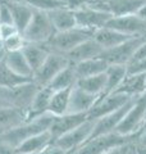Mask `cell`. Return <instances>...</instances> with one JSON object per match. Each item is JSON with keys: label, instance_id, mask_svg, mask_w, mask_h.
Masks as SVG:
<instances>
[{"label": "cell", "instance_id": "b9f144b4", "mask_svg": "<svg viewBox=\"0 0 146 154\" xmlns=\"http://www.w3.org/2000/svg\"><path fill=\"white\" fill-rule=\"evenodd\" d=\"M137 145H146V130L141 131L138 140H137Z\"/></svg>", "mask_w": 146, "mask_h": 154}, {"label": "cell", "instance_id": "52a82bcc", "mask_svg": "<svg viewBox=\"0 0 146 154\" xmlns=\"http://www.w3.org/2000/svg\"><path fill=\"white\" fill-rule=\"evenodd\" d=\"M71 64L69 59L64 54H59V53L50 51L44 63L40 66L35 73L32 76V80L40 86V88H45L51 82V80Z\"/></svg>", "mask_w": 146, "mask_h": 154}, {"label": "cell", "instance_id": "f546056e", "mask_svg": "<svg viewBox=\"0 0 146 154\" xmlns=\"http://www.w3.org/2000/svg\"><path fill=\"white\" fill-rule=\"evenodd\" d=\"M105 72L96 76H91V77H85V79H80L77 80L76 86H78L80 89L87 91L92 95H97L101 96L105 91Z\"/></svg>", "mask_w": 146, "mask_h": 154}, {"label": "cell", "instance_id": "bcb514c9", "mask_svg": "<svg viewBox=\"0 0 146 154\" xmlns=\"http://www.w3.org/2000/svg\"><path fill=\"white\" fill-rule=\"evenodd\" d=\"M77 150L78 149H71V150H65L64 154H77Z\"/></svg>", "mask_w": 146, "mask_h": 154}, {"label": "cell", "instance_id": "484cf974", "mask_svg": "<svg viewBox=\"0 0 146 154\" xmlns=\"http://www.w3.org/2000/svg\"><path fill=\"white\" fill-rule=\"evenodd\" d=\"M22 53L26 60L30 64L32 72H35L40 68V66L44 63V60L46 59L49 55V49L45 46V44H32V42H27L24 48L22 49Z\"/></svg>", "mask_w": 146, "mask_h": 154}, {"label": "cell", "instance_id": "603a6c76", "mask_svg": "<svg viewBox=\"0 0 146 154\" xmlns=\"http://www.w3.org/2000/svg\"><path fill=\"white\" fill-rule=\"evenodd\" d=\"M92 37H94V40L97 42V44H100L104 48V50H106V49H111V48L122 44V42L126 41L127 38L135 37V36L124 35V33L117 31L114 28L104 26V27L99 28V30H96L94 32V36Z\"/></svg>", "mask_w": 146, "mask_h": 154}, {"label": "cell", "instance_id": "60d3db41", "mask_svg": "<svg viewBox=\"0 0 146 154\" xmlns=\"http://www.w3.org/2000/svg\"><path fill=\"white\" fill-rule=\"evenodd\" d=\"M0 154H17L16 149L0 140Z\"/></svg>", "mask_w": 146, "mask_h": 154}, {"label": "cell", "instance_id": "277c9868", "mask_svg": "<svg viewBox=\"0 0 146 154\" xmlns=\"http://www.w3.org/2000/svg\"><path fill=\"white\" fill-rule=\"evenodd\" d=\"M38 89L40 86L31 80L14 88H0V98L8 107L22 109L26 112Z\"/></svg>", "mask_w": 146, "mask_h": 154}, {"label": "cell", "instance_id": "3957f363", "mask_svg": "<svg viewBox=\"0 0 146 154\" xmlns=\"http://www.w3.org/2000/svg\"><path fill=\"white\" fill-rule=\"evenodd\" d=\"M94 32L95 31L76 26L71 30L55 32L53 37L45 44V46L49 49V51H54L65 55L71 50L75 49L76 46H78L84 41L91 38L94 36Z\"/></svg>", "mask_w": 146, "mask_h": 154}, {"label": "cell", "instance_id": "2e32d148", "mask_svg": "<svg viewBox=\"0 0 146 154\" xmlns=\"http://www.w3.org/2000/svg\"><path fill=\"white\" fill-rule=\"evenodd\" d=\"M104 51V48L100 44L94 40V37L89 38V40L84 41L78 46H76L73 50H71L65 57L69 59L71 64L73 63H78V62L91 59V58H97L101 55V53Z\"/></svg>", "mask_w": 146, "mask_h": 154}, {"label": "cell", "instance_id": "cb8c5ba5", "mask_svg": "<svg viewBox=\"0 0 146 154\" xmlns=\"http://www.w3.org/2000/svg\"><path fill=\"white\" fill-rule=\"evenodd\" d=\"M53 143V137L49 131L33 135L16 149L17 154H40L47 145Z\"/></svg>", "mask_w": 146, "mask_h": 154}, {"label": "cell", "instance_id": "4dcf8cb0", "mask_svg": "<svg viewBox=\"0 0 146 154\" xmlns=\"http://www.w3.org/2000/svg\"><path fill=\"white\" fill-rule=\"evenodd\" d=\"M71 90H59V91H53L50 104H49V113L53 116H62L68 112V105H69V96Z\"/></svg>", "mask_w": 146, "mask_h": 154}, {"label": "cell", "instance_id": "83f0119b", "mask_svg": "<svg viewBox=\"0 0 146 154\" xmlns=\"http://www.w3.org/2000/svg\"><path fill=\"white\" fill-rule=\"evenodd\" d=\"M127 66L126 64H109L105 71V91L103 95L114 93L118 89V86L122 84L124 77L127 76Z\"/></svg>", "mask_w": 146, "mask_h": 154}, {"label": "cell", "instance_id": "9c48e42d", "mask_svg": "<svg viewBox=\"0 0 146 154\" xmlns=\"http://www.w3.org/2000/svg\"><path fill=\"white\" fill-rule=\"evenodd\" d=\"M94 123H95V121L87 119V121H85L82 125H80L78 127L73 128L72 131L62 135L60 137H58L56 140H54L53 143H55L63 150L78 149L91 137L92 131H94Z\"/></svg>", "mask_w": 146, "mask_h": 154}, {"label": "cell", "instance_id": "1f68e13d", "mask_svg": "<svg viewBox=\"0 0 146 154\" xmlns=\"http://www.w3.org/2000/svg\"><path fill=\"white\" fill-rule=\"evenodd\" d=\"M31 80L32 79H27V77L19 76L16 72H13L4 62V58L0 60V88H14V86L28 82Z\"/></svg>", "mask_w": 146, "mask_h": 154}, {"label": "cell", "instance_id": "f1b7e54d", "mask_svg": "<svg viewBox=\"0 0 146 154\" xmlns=\"http://www.w3.org/2000/svg\"><path fill=\"white\" fill-rule=\"evenodd\" d=\"M76 84H77V77L75 73V69H73V66L69 64L51 80V82L47 85V88H50L53 91H59V90L72 89L73 86H76Z\"/></svg>", "mask_w": 146, "mask_h": 154}, {"label": "cell", "instance_id": "d6a6232c", "mask_svg": "<svg viewBox=\"0 0 146 154\" xmlns=\"http://www.w3.org/2000/svg\"><path fill=\"white\" fill-rule=\"evenodd\" d=\"M3 44V50L5 53H12V51H21L24 45L27 44L26 38L23 37V35L21 32L16 33V35H13L8 38H4L2 41Z\"/></svg>", "mask_w": 146, "mask_h": 154}, {"label": "cell", "instance_id": "f5cc1de1", "mask_svg": "<svg viewBox=\"0 0 146 154\" xmlns=\"http://www.w3.org/2000/svg\"><path fill=\"white\" fill-rule=\"evenodd\" d=\"M133 154H136V150H135V153H133Z\"/></svg>", "mask_w": 146, "mask_h": 154}, {"label": "cell", "instance_id": "f35d334b", "mask_svg": "<svg viewBox=\"0 0 146 154\" xmlns=\"http://www.w3.org/2000/svg\"><path fill=\"white\" fill-rule=\"evenodd\" d=\"M87 4H89L87 0H64V5L73 12L80 11V9L86 7Z\"/></svg>", "mask_w": 146, "mask_h": 154}, {"label": "cell", "instance_id": "44dd1931", "mask_svg": "<svg viewBox=\"0 0 146 154\" xmlns=\"http://www.w3.org/2000/svg\"><path fill=\"white\" fill-rule=\"evenodd\" d=\"M72 66H73V69H75L77 80H80V79H85V77H91V76L104 73L109 64L103 58L97 57V58H91V59L78 62V63H73Z\"/></svg>", "mask_w": 146, "mask_h": 154}, {"label": "cell", "instance_id": "6da1fadb", "mask_svg": "<svg viewBox=\"0 0 146 154\" xmlns=\"http://www.w3.org/2000/svg\"><path fill=\"white\" fill-rule=\"evenodd\" d=\"M54 117L55 116H53L51 113L47 112L35 119L26 121L22 125L17 126L16 128L0 135V140L8 144V145H11L12 148L17 149L23 141H26L27 139H30L33 135L49 131L53 121H54Z\"/></svg>", "mask_w": 146, "mask_h": 154}, {"label": "cell", "instance_id": "8d00e7d4", "mask_svg": "<svg viewBox=\"0 0 146 154\" xmlns=\"http://www.w3.org/2000/svg\"><path fill=\"white\" fill-rule=\"evenodd\" d=\"M136 144L137 143H129V144H124V145L117 146L114 149H110L104 154H133L136 150Z\"/></svg>", "mask_w": 146, "mask_h": 154}, {"label": "cell", "instance_id": "ee69618b", "mask_svg": "<svg viewBox=\"0 0 146 154\" xmlns=\"http://www.w3.org/2000/svg\"><path fill=\"white\" fill-rule=\"evenodd\" d=\"M137 14H138V16H140L141 18H142V19H145V21H146V4H145V5H144L142 8L140 9Z\"/></svg>", "mask_w": 146, "mask_h": 154}, {"label": "cell", "instance_id": "e575fe53", "mask_svg": "<svg viewBox=\"0 0 146 154\" xmlns=\"http://www.w3.org/2000/svg\"><path fill=\"white\" fill-rule=\"evenodd\" d=\"M0 25H13L12 12L7 0H0Z\"/></svg>", "mask_w": 146, "mask_h": 154}, {"label": "cell", "instance_id": "7402d4cb", "mask_svg": "<svg viewBox=\"0 0 146 154\" xmlns=\"http://www.w3.org/2000/svg\"><path fill=\"white\" fill-rule=\"evenodd\" d=\"M26 121L27 118H26V112L24 110L13 108V107L0 108V135L16 128L17 126L22 125Z\"/></svg>", "mask_w": 146, "mask_h": 154}, {"label": "cell", "instance_id": "5bb4252c", "mask_svg": "<svg viewBox=\"0 0 146 154\" xmlns=\"http://www.w3.org/2000/svg\"><path fill=\"white\" fill-rule=\"evenodd\" d=\"M87 114L86 113H65L62 116H55L54 121L50 126V132L53 141L60 137L62 135L72 131L73 128L78 127L85 121H87Z\"/></svg>", "mask_w": 146, "mask_h": 154}, {"label": "cell", "instance_id": "4fadbf2b", "mask_svg": "<svg viewBox=\"0 0 146 154\" xmlns=\"http://www.w3.org/2000/svg\"><path fill=\"white\" fill-rule=\"evenodd\" d=\"M133 99L135 98H132L127 104H124L123 107H120L119 109H117V110H114V112H111L109 114L104 116V117H100V118L95 119L94 131H92L91 137L97 136V135H104V134L114 132L115 130H117V127L120 125L122 119L124 118L126 113L128 112L129 107L132 105Z\"/></svg>", "mask_w": 146, "mask_h": 154}, {"label": "cell", "instance_id": "4316f807", "mask_svg": "<svg viewBox=\"0 0 146 154\" xmlns=\"http://www.w3.org/2000/svg\"><path fill=\"white\" fill-rule=\"evenodd\" d=\"M4 62L7 66L11 68L13 72H16L17 75L27 77V79H32L33 72L31 69L28 62L24 58L22 50L21 51H12V53H5L4 55Z\"/></svg>", "mask_w": 146, "mask_h": 154}, {"label": "cell", "instance_id": "5b68a950", "mask_svg": "<svg viewBox=\"0 0 146 154\" xmlns=\"http://www.w3.org/2000/svg\"><path fill=\"white\" fill-rule=\"evenodd\" d=\"M146 121V91L136 96L128 112L115 131L122 135H136L141 134V130Z\"/></svg>", "mask_w": 146, "mask_h": 154}, {"label": "cell", "instance_id": "681fc988", "mask_svg": "<svg viewBox=\"0 0 146 154\" xmlns=\"http://www.w3.org/2000/svg\"><path fill=\"white\" fill-rule=\"evenodd\" d=\"M0 50H3V44H2V41H0Z\"/></svg>", "mask_w": 146, "mask_h": 154}, {"label": "cell", "instance_id": "816d5d0a", "mask_svg": "<svg viewBox=\"0 0 146 154\" xmlns=\"http://www.w3.org/2000/svg\"><path fill=\"white\" fill-rule=\"evenodd\" d=\"M60 2H63V3H64V0H60Z\"/></svg>", "mask_w": 146, "mask_h": 154}, {"label": "cell", "instance_id": "ab89813d", "mask_svg": "<svg viewBox=\"0 0 146 154\" xmlns=\"http://www.w3.org/2000/svg\"><path fill=\"white\" fill-rule=\"evenodd\" d=\"M65 150H63L60 146H58L55 143H51L50 145H47L40 154H64Z\"/></svg>", "mask_w": 146, "mask_h": 154}, {"label": "cell", "instance_id": "ac0fdd59", "mask_svg": "<svg viewBox=\"0 0 146 154\" xmlns=\"http://www.w3.org/2000/svg\"><path fill=\"white\" fill-rule=\"evenodd\" d=\"M8 5L11 8L12 12V18H13V25L17 27L19 32H23L31 22L32 16H33V9L27 5L22 0H7Z\"/></svg>", "mask_w": 146, "mask_h": 154}, {"label": "cell", "instance_id": "7a4b0ae2", "mask_svg": "<svg viewBox=\"0 0 146 154\" xmlns=\"http://www.w3.org/2000/svg\"><path fill=\"white\" fill-rule=\"evenodd\" d=\"M140 134L136 135H122L119 132H109L104 135L90 137L84 145L78 148L77 154H104L110 149L124 145L129 143H137Z\"/></svg>", "mask_w": 146, "mask_h": 154}, {"label": "cell", "instance_id": "f6af8a7d", "mask_svg": "<svg viewBox=\"0 0 146 154\" xmlns=\"http://www.w3.org/2000/svg\"><path fill=\"white\" fill-rule=\"evenodd\" d=\"M89 2V4H91V5H95V4H101V3H105L106 0H87Z\"/></svg>", "mask_w": 146, "mask_h": 154}, {"label": "cell", "instance_id": "9a60e30c", "mask_svg": "<svg viewBox=\"0 0 146 154\" xmlns=\"http://www.w3.org/2000/svg\"><path fill=\"white\" fill-rule=\"evenodd\" d=\"M100 96L92 95L87 91L80 89L78 86H73L69 96V105H68L67 113H86L92 109Z\"/></svg>", "mask_w": 146, "mask_h": 154}, {"label": "cell", "instance_id": "7c38bea8", "mask_svg": "<svg viewBox=\"0 0 146 154\" xmlns=\"http://www.w3.org/2000/svg\"><path fill=\"white\" fill-rule=\"evenodd\" d=\"M105 26L128 36H146V21L138 14L111 17Z\"/></svg>", "mask_w": 146, "mask_h": 154}, {"label": "cell", "instance_id": "8992f818", "mask_svg": "<svg viewBox=\"0 0 146 154\" xmlns=\"http://www.w3.org/2000/svg\"><path fill=\"white\" fill-rule=\"evenodd\" d=\"M55 33L50 19L46 12L35 11L31 22L28 23L26 30L22 32L27 42L32 44H46Z\"/></svg>", "mask_w": 146, "mask_h": 154}, {"label": "cell", "instance_id": "7bdbcfd3", "mask_svg": "<svg viewBox=\"0 0 146 154\" xmlns=\"http://www.w3.org/2000/svg\"><path fill=\"white\" fill-rule=\"evenodd\" d=\"M136 154H146V145H137L136 144Z\"/></svg>", "mask_w": 146, "mask_h": 154}, {"label": "cell", "instance_id": "30bf717a", "mask_svg": "<svg viewBox=\"0 0 146 154\" xmlns=\"http://www.w3.org/2000/svg\"><path fill=\"white\" fill-rule=\"evenodd\" d=\"M76 16V25L78 27L86 28V30L96 31L99 28L104 27L108 23L109 19L113 17L109 12L101 11L95 7L87 4L86 7H84L80 11L75 12Z\"/></svg>", "mask_w": 146, "mask_h": 154}, {"label": "cell", "instance_id": "ffe728a7", "mask_svg": "<svg viewBox=\"0 0 146 154\" xmlns=\"http://www.w3.org/2000/svg\"><path fill=\"white\" fill-rule=\"evenodd\" d=\"M49 19H50L53 27H54L55 32H60V31H67L71 28L76 27V16L75 12L68 9L65 5L55 8L50 12H46Z\"/></svg>", "mask_w": 146, "mask_h": 154}, {"label": "cell", "instance_id": "d590c367", "mask_svg": "<svg viewBox=\"0 0 146 154\" xmlns=\"http://www.w3.org/2000/svg\"><path fill=\"white\" fill-rule=\"evenodd\" d=\"M128 73H146V58L138 60H131L127 64Z\"/></svg>", "mask_w": 146, "mask_h": 154}, {"label": "cell", "instance_id": "7dc6e473", "mask_svg": "<svg viewBox=\"0 0 146 154\" xmlns=\"http://www.w3.org/2000/svg\"><path fill=\"white\" fill-rule=\"evenodd\" d=\"M3 107H8V105L3 102V99H2V98H0V108H3Z\"/></svg>", "mask_w": 146, "mask_h": 154}, {"label": "cell", "instance_id": "836d02e7", "mask_svg": "<svg viewBox=\"0 0 146 154\" xmlns=\"http://www.w3.org/2000/svg\"><path fill=\"white\" fill-rule=\"evenodd\" d=\"M30 5L33 11H40V12H50L55 8L63 7L64 3L60 0H22Z\"/></svg>", "mask_w": 146, "mask_h": 154}, {"label": "cell", "instance_id": "c3c4849f", "mask_svg": "<svg viewBox=\"0 0 146 154\" xmlns=\"http://www.w3.org/2000/svg\"><path fill=\"white\" fill-rule=\"evenodd\" d=\"M4 55H5V51H4V50H0V60H2L3 58H4Z\"/></svg>", "mask_w": 146, "mask_h": 154}, {"label": "cell", "instance_id": "f907efd6", "mask_svg": "<svg viewBox=\"0 0 146 154\" xmlns=\"http://www.w3.org/2000/svg\"><path fill=\"white\" fill-rule=\"evenodd\" d=\"M0 41H2V36H0Z\"/></svg>", "mask_w": 146, "mask_h": 154}, {"label": "cell", "instance_id": "ba28073f", "mask_svg": "<svg viewBox=\"0 0 146 154\" xmlns=\"http://www.w3.org/2000/svg\"><path fill=\"white\" fill-rule=\"evenodd\" d=\"M146 36H135L129 37L122 44L117 45L111 49H106L101 53L100 58L106 62L108 64H126L127 66L131 59L133 58L136 50L142 44Z\"/></svg>", "mask_w": 146, "mask_h": 154}, {"label": "cell", "instance_id": "d6986e66", "mask_svg": "<svg viewBox=\"0 0 146 154\" xmlns=\"http://www.w3.org/2000/svg\"><path fill=\"white\" fill-rule=\"evenodd\" d=\"M146 91V73H127L114 93L136 98Z\"/></svg>", "mask_w": 146, "mask_h": 154}, {"label": "cell", "instance_id": "74e56055", "mask_svg": "<svg viewBox=\"0 0 146 154\" xmlns=\"http://www.w3.org/2000/svg\"><path fill=\"white\" fill-rule=\"evenodd\" d=\"M19 31L14 25H0V36H2V41L4 38H8L13 35H16Z\"/></svg>", "mask_w": 146, "mask_h": 154}, {"label": "cell", "instance_id": "d4e9b609", "mask_svg": "<svg viewBox=\"0 0 146 154\" xmlns=\"http://www.w3.org/2000/svg\"><path fill=\"white\" fill-rule=\"evenodd\" d=\"M106 9L113 17L137 14L146 0H106Z\"/></svg>", "mask_w": 146, "mask_h": 154}, {"label": "cell", "instance_id": "8fae6325", "mask_svg": "<svg viewBox=\"0 0 146 154\" xmlns=\"http://www.w3.org/2000/svg\"><path fill=\"white\" fill-rule=\"evenodd\" d=\"M131 99H132L131 96H127L124 94H119V93H110L106 95H101L100 98L97 99L96 104L92 107V109L89 112V114H87V118L95 121V119L100 118V117H104V116L114 112V110L119 109L120 107H123Z\"/></svg>", "mask_w": 146, "mask_h": 154}, {"label": "cell", "instance_id": "e0dca14e", "mask_svg": "<svg viewBox=\"0 0 146 154\" xmlns=\"http://www.w3.org/2000/svg\"><path fill=\"white\" fill-rule=\"evenodd\" d=\"M53 95V90L50 88H40L37 90L36 95L33 96L30 107L26 110V118L27 121L35 119L40 116L47 113L49 110V104H50V99Z\"/></svg>", "mask_w": 146, "mask_h": 154}]
</instances>
